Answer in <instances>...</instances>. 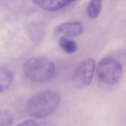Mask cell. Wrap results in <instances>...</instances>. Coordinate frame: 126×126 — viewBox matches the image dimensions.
<instances>
[{
    "instance_id": "1",
    "label": "cell",
    "mask_w": 126,
    "mask_h": 126,
    "mask_svg": "<svg viewBox=\"0 0 126 126\" xmlns=\"http://www.w3.org/2000/svg\"><path fill=\"white\" fill-rule=\"evenodd\" d=\"M61 101L59 94L54 91L44 90L32 95L26 105L27 113L32 117L42 119L54 113Z\"/></svg>"
},
{
    "instance_id": "2",
    "label": "cell",
    "mask_w": 126,
    "mask_h": 126,
    "mask_svg": "<svg viewBox=\"0 0 126 126\" xmlns=\"http://www.w3.org/2000/svg\"><path fill=\"white\" fill-rule=\"evenodd\" d=\"M24 72L32 82L40 83L51 79L55 74L56 67L49 59L43 57H33L24 63Z\"/></svg>"
},
{
    "instance_id": "3",
    "label": "cell",
    "mask_w": 126,
    "mask_h": 126,
    "mask_svg": "<svg viewBox=\"0 0 126 126\" xmlns=\"http://www.w3.org/2000/svg\"><path fill=\"white\" fill-rule=\"evenodd\" d=\"M95 68L98 80L107 85L116 84L122 75V65L114 57L108 56L102 58Z\"/></svg>"
},
{
    "instance_id": "4",
    "label": "cell",
    "mask_w": 126,
    "mask_h": 126,
    "mask_svg": "<svg viewBox=\"0 0 126 126\" xmlns=\"http://www.w3.org/2000/svg\"><path fill=\"white\" fill-rule=\"evenodd\" d=\"M95 61L88 58L82 61L76 67L72 77L73 85L78 89L87 87L91 82L95 69Z\"/></svg>"
},
{
    "instance_id": "5",
    "label": "cell",
    "mask_w": 126,
    "mask_h": 126,
    "mask_svg": "<svg viewBox=\"0 0 126 126\" xmlns=\"http://www.w3.org/2000/svg\"><path fill=\"white\" fill-rule=\"evenodd\" d=\"M83 31L82 24L78 21H69L61 23L54 29V34L59 38H70L79 35Z\"/></svg>"
},
{
    "instance_id": "6",
    "label": "cell",
    "mask_w": 126,
    "mask_h": 126,
    "mask_svg": "<svg viewBox=\"0 0 126 126\" xmlns=\"http://www.w3.org/2000/svg\"><path fill=\"white\" fill-rule=\"evenodd\" d=\"M34 3L40 8L48 11H56L70 5L74 2L69 0H35Z\"/></svg>"
},
{
    "instance_id": "7",
    "label": "cell",
    "mask_w": 126,
    "mask_h": 126,
    "mask_svg": "<svg viewBox=\"0 0 126 126\" xmlns=\"http://www.w3.org/2000/svg\"><path fill=\"white\" fill-rule=\"evenodd\" d=\"M13 75L8 69L0 66V93L6 91L12 84Z\"/></svg>"
},
{
    "instance_id": "8",
    "label": "cell",
    "mask_w": 126,
    "mask_h": 126,
    "mask_svg": "<svg viewBox=\"0 0 126 126\" xmlns=\"http://www.w3.org/2000/svg\"><path fill=\"white\" fill-rule=\"evenodd\" d=\"M59 44L63 50L68 54H72L75 52L77 49L76 43L69 38L64 37H60Z\"/></svg>"
},
{
    "instance_id": "9",
    "label": "cell",
    "mask_w": 126,
    "mask_h": 126,
    "mask_svg": "<svg viewBox=\"0 0 126 126\" xmlns=\"http://www.w3.org/2000/svg\"><path fill=\"white\" fill-rule=\"evenodd\" d=\"M102 1L97 0H91L87 7V15L91 19H95L99 15L101 7Z\"/></svg>"
},
{
    "instance_id": "10",
    "label": "cell",
    "mask_w": 126,
    "mask_h": 126,
    "mask_svg": "<svg viewBox=\"0 0 126 126\" xmlns=\"http://www.w3.org/2000/svg\"><path fill=\"white\" fill-rule=\"evenodd\" d=\"M13 118L11 113L6 110H0V126H12Z\"/></svg>"
},
{
    "instance_id": "11",
    "label": "cell",
    "mask_w": 126,
    "mask_h": 126,
    "mask_svg": "<svg viewBox=\"0 0 126 126\" xmlns=\"http://www.w3.org/2000/svg\"><path fill=\"white\" fill-rule=\"evenodd\" d=\"M16 126H39V125L36 122L33 120H28L20 123Z\"/></svg>"
},
{
    "instance_id": "12",
    "label": "cell",
    "mask_w": 126,
    "mask_h": 126,
    "mask_svg": "<svg viewBox=\"0 0 126 126\" xmlns=\"http://www.w3.org/2000/svg\"><path fill=\"white\" fill-rule=\"evenodd\" d=\"M39 126H57L55 124L51 122H44Z\"/></svg>"
}]
</instances>
